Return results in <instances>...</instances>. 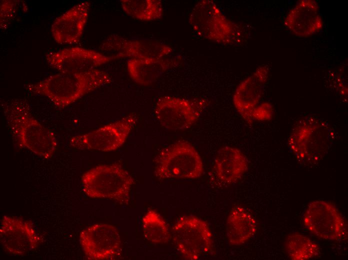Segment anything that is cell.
Instances as JSON below:
<instances>
[{
  "mask_svg": "<svg viewBox=\"0 0 348 260\" xmlns=\"http://www.w3.org/2000/svg\"><path fill=\"white\" fill-rule=\"evenodd\" d=\"M166 59H142L132 58L127 62V69L132 79L142 85L150 84L176 63Z\"/></svg>",
  "mask_w": 348,
  "mask_h": 260,
  "instance_id": "20",
  "label": "cell"
},
{
  "mask_svg": "<svg viewBox=\"0 0 348 260\" xmlns=\"http://www.w3.org/2000/svg\"><path fill=\"white\" fill-rule=\"evenodd\" d=\"M123 10L130 16L144 21L160 19L164 13L162 2L159 0H120Z\"/></svg>",
  "mask_w": 348,
  "mask_h": 260,
  "instance_id": "21",
  "label": "cell"
},
{
  "mask_svg": "<svg viewBox=\"0 0 348 260\" xmlns=\"http://www.w3.org/2000/svg\"><path fill=\"white\" fill-rule=\"evenodd\" d=\"M105 52H115L117 58L130 57L142 59H162L170 54L172 49L164 43L149 40H128L112 35L101 44Z\"/></svg>",
  "mask_w": 348,
  "mask_h": 260,
  "instance_id": "14",
  "label": "cell"
},
{
  "mask_svg": "<svg viewBox=\"0 0 348 260\" xmlns=\"http://www.w3.org/2000/svg\"><path fill=\"white\" fill-rule=\"evenodd\" d=\"M154 174L160 180L195 179L203 172L202 158L188 142L180 140L164 148L156 156Z\"/></svg>",
  "mask_w": 348,
  "mask_h": 260,
  "instance_id": "6",
  "label": "cell"
},
{
  "mask_svg": "<svg viewBox=\"0 0 348 260\" xmlns=\"http://www.w3.org/2000/svg\"><path fill=\"white\" fill-rule=\"evenodd\" d=\"M305 228L319 238L340 241L347 238L346 222L332 203L325 200L310 202L304 214Z\"/></svg>",
  "mask_w": 348,
  "mask_h": 260,
  "instance_id": "9",
  "label": "cell"
},
{
  "mask_svg": "<svg viewBox=\"0 0 348 260\" xmlns=\"http://www.w3.org/2000/svg\"><path fill=\"white\" fill-rule=\"evenodd\" d=\"M7 126L20 147L44 159L51 158L58 145L54 134L32 114L28 102L21 98L2 102Z\"/></svg>",
  "mask_w": 348,
  "mask_h": 260,
  "instance_id": "1",
  "label": "cell"
},
{
  "mask_svg": "<svg viewBox=\"0 0 348 260\" xmlns=\"http://www.w3.org/2000/svg\"><path fill=\"white\" fill-rule=\"evenodd\" d=\"M284 24L300 37H308L320 32L323 22L318 3L314 0L298 2L287 14Z\"/></svg>",
  "mask_w": 348,
  "mask_h": 260,
  "instance_id": "17",
  "label": "cell"
},
{
  "mask_svg": "<svg viewBox=\"0 0 348 260\" xmlns=\"http://www.w3.org/2000/svg\"><path fill=\"white\" fill-rule=\"evenodd\" d=\"M80 242L90 260H114L121 252L120 233L108 224H96L85 228L80 233Z\"/></svg>",
  "mask_w": 348,
  "mask_h": 260,
  "instance_id": "11",
  "label": "cell"
},
{
  "mask_svg": "<svg viewBox=\"0 0 348 260\" xmlns=\"http://www.w3.org/2000/svg\"><path fill=\"white\" fill-rule=\"evenodd\" d=\"M118 58L116 55L106 56L98 52L80 47H71L48 53L46 59L49 65L59 72H77L90 71Z\"/></svg>",
  "mask_w": 348,
  "mask_h": 260,
  "instance_id": "13",
  "label": "cell"
},
{
  "mask_svg": "<svg viewBox=\"0 0 348 260\" xmlns=\"http://www.w3.org/2000/svg\"><path fill=\"white\" fill-rule=\"evenodd\" d=\"M172 237L176 248L186 260H198L213 247V236L208 224L196 216L180 218L172 227Z\"/></svg>",
  "mask_w": 348,
  "mask_h": 260,
  "instance_id": "7",
  "label": "cell"
},
{
  "mask_svg": "<svg viewBox=\"0 0 348 260\" xmlns=\"http://www.w3.org/2000/svg\"><path fill=\"white\" fill-rule=\"evenodd\" d=\"M248 160L238 148L226 146L217 152L214 170L218 180L226 184L236 182L248 170Z\"/></svg>",
  "mask_w": 348,
  "mask_h": 260,
  "instance_id": "18",
  "label": "cell"
},
{
  "mask_svg": "<svg viewBox=\"0 0 348 260\" xmlns=\"http://www.w3.org/2000/svg\"><path fill=\"white\" fill-rule=\"evenodd\" d=\"M336 137V131L325 120L308 116L295 124L288 139V146L298 162L312 166L324 157Z\"/></svg>",
  "mask_w": 348,
  "mask_h": 260,
  "instance_id": "3",
  "label": "cell"
},
{
  "mask_svg": "<svg viewBox=\"0 0 348 260\" xmlns=\"http://www.w3.org/2000/svg\"><path fill=\"white\" fill-rule=\"evenodd\" d=\"M188 22L196 36L218 44H236L242 36L240 26L227 18L211 0L198 2L191 11Z\"/></svg>",
  "mask_w": 348,
  "mask_h": 260,
  "instance_id": "5",
  "label": "cell"
},
{
  "mask_svg": "<svg viewBox=\"0 0 348 260\" xmlns=\"http://www.w3.org/2000/svg\"><path fill=\"white\" fill-rule=\"evenodd\" d=\"M84 194L92 198L108 199L128 204L134 180L120 165L114 164L97 166L82 176Z\"/></svg>",
  "mask_w": 348,
  "mask_h": 260,
  "instance_id": "4",
  "label": "cell"
},
{
  "mask_svg": "<svg viewBox=\"0 0 348 260\" xmlns=\"http://www.w3.org/2000/svg\"><path fill=\"white\" fill-rule=\"evenodd\" d=\"M18 3V0L0 1V26L1 30L6 29L14 18Z\"/></svg>",
  "mask_w": 348,
  "mask_h": 260,
  "instance_id": "24",
  "label": "cell"
},
{
  "mask_svg": "<svg viewBox=\"0 0 348 260\" xmlns=\"http://www.w3.org/2000/svg\"><path fill=\"white\" fill-rule=\"evenodd\" d=\"M268 64L258 66L236 88L233 96L234 106L248 124L253 122L252 114L258 105L269 76Z\"/></svg>",
  "mask_w": 348,
  "mask_h": 260,
  "instance_id": "15",
  "label": "cell"
},
{
  "mask_svg": "<svg viewBox=\"0 0 348 260\" xmlns=\"http://www.w3.org/2000/svg\"><path fill=\"white\" fill-rule=\"evenodd\" d=\"M0 241L7 253L20 256L36 250L42 240L30 222L4 216L0 222Z\"/></svg>",
  "mask_w": 348,
  "mask_h": 260,
  "instance_id": "12",
  "label": "cell"
},
{
  "mask_svg": "<svg viewBox=\"0 0 348 260\" xmlns=\"http://www.w3.org/2000/svg\"><path fill=\"white\" fill-rule=\"evenodd\" d=\"M286 252L292 260H308L318 256L320 246L308 237L298 233L290 234L285 242Z\"/></svg>",
  "mask_w": 348,
  "mask_h": 260,
  "instance_id": "23",
  "label": "cell"
},
{
  "mask_svg": "<svg viewBox=\"0 0 348 260\" xmlns=\"http://www.w3.org/2000/svg\"><path fill=\"white\" fill-rule=\"evenodd\" d=\"M137 120L136 115L129 114L94 130L72 136L69 144L80 150H115L125 142Z\"/></svg>",
  "mask_w": 348,
  "mask_h": 260,
  "instance_id": "8",
  "label": "cell"
},
{
  "mask_svg": "<svg viewBox=\"0 0 348 260\" xmlns=\"http://www.w3.org/2000/svg\"><path fill=\"white\" fill-rule=\"evenodd\" d=\"M257 230L255 219L244 208L236 206L229 213L226 223L228 241L232 246L242 245L256 234Z\"/></svg>",
  "mask_w": 348,
  "mask_h": 260,
  "instance_id": "19",
  "label": "cell"
},
{
  "mask_svg": "<svg viewBox=\"0 0 348 260\" xmlns=\"http://www.w3.org/2000/svg\"><path fill=\"white\" fill-rule=\"evenodd\" d=\"M142 226L145 238L153 244H166L170 238L168 224L154 210H150L146 213L142 218Z\"/></svg>",
  "mask_w": 348,
  "mask_h": 260,
  "instance_id": "22",
  "label": "cell"
},
{
  "mask_svg": "<svg viewBox=\"0 0 348 260\" xmlns=\"http://www.w3.org/2000/svg\"><path fill=\"white\" fill-rule=\"evenodd\" d=\"M90 4L82 1L57 17L51 26V33L59 44L78 43L87 22Z\"/></svg>",
  "mask_w": 348,
  "mask_h": 260,
  "instance_id": "16",
  "label": "cell"
},
{
  "mask_svg": "<svg viewBox=\"0 0 348 260\" xmlns=\"http://www.w3.org/2000/svg\"><path fill=\"white\" fill-rule=\"evenodd\" d=\"M274 110L271 104L264 102L258 104L254 110L252 114V121H266L272 118Z\"/></svg>",
  "mask_w": 348,
  "mask_h": 260,
  "instance_id": "25",
  "label": "cell"
},
{
  "mask_svg": "<svg viewBox=\"0 0 348 260\" xmlns=\"http://www.w3.org/2000/svg\"><path fill=\"white\" fill-rule=\"evenodd\" d=\"M111 82L108 73L96 68L84 72H60L28 84L26 88L30 93L46 97L57 108H64Z\"/></svg>",
  "mask_w": 348,
  "mask_h": 260,
  "instance_id": "2",
  "label": "cell"
},
{
  "mask_svg": "<svg viewBox=\"0 0 348 260\" xmlns=\"http://www.w3.org/2000/svg\"><path fill=\"white\" fill-rule=\"evenodd\" d=\"M206 106L204 100L164 96L158 100L154 114L160 124L166 129L184 130L198 120Z\"/></svg>",
  "mask_w": 348,
  "mask_h": 260,
  "instance_id": "10",
  "label": "cell"
}]
</instances>
